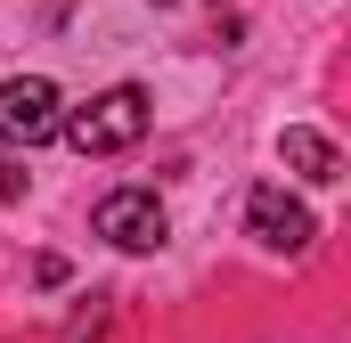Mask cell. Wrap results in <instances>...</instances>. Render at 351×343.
<instances>
[{
	"label": "cell",
	"instance_id": "cell-1",
	"mask_svg": "<svg viewBox=\"0 0 351 343\" xmlns=\"http://www.w3.org/2000/svg\"><path fill=\"white\" fill-rule=\"evenodd\" d=\"M139 131H147V90H131V82L98 90L82 115L66 123V139H74L82 156H123V147H131Z\"/></svg>",
	"mask_w": 351,
	"mask_h": 343
},
{
	"label": "cell",
	"instance_id": "cell-2",
	"mask_svg": "<svg viewBox=\"0 0 351 343\" xmlns=\"http://www.w3.org/2000/svg\"><path fill=\"white\" fill-rule=\"evenodd\" d=\"M98 237H114L123 254H156L164 246V204L147 188H114V196H98Z\"/></svg>",
	"mask_w": 351,
	"mask_h": 343
},
{
	"label": "cell",
	"instance_id": "cell-3",
	"mask_svg": "<svg viewBox=\"0 0 351 343\" xmlns=\"http://www.w3.org/2000/svg\"><path fill=\"white\" fill-rule=\"evenodd\" d=\"M0 131L25 139V147L58 139V90L41 82V74H8V82H0Z\"/></svg>",
	"mask_w": 351,
	"mask_h": 343
},
{
	"label": "cell",
	"instance_id": "cell-4",
	"mask_svg": "<svg viewBox=\"0 0 351 343\" xmlns=\"http://www.w3.org/2000/svg\"><path fill=\"white\" fill-rule=\"evenodd\" d=\"M245 229L262 237L269 254H302V246L319 237V229H311V213H302V204H294L286 188H269V180L254 188V196H245Z\"/></svg>",
	"mask_w": 351,
	"mask_h": 343
},
{
	"label": "cell",
	"instance_id": "cell-5",
	"mask_svg": "<svg viewBox=\"0 0 351 343\" xmlns=\"http://www.w3.org/2000/svg\"><path fill=\"white\" fill-rule=\"evenodd\" d=\"M278 147H286V164L302 172V180H319V188H327V180H343V156H335V147H327L319 131H286Z\"/></svg>",
	"mask_w": 351,
	"mask_h": 343
},
{
	"label": "cell",
	"instance_id": "cell-6",
	"mask_svg": "<svg viewBox=\"0 0 351 343\" xmlns=\"http://www.w3.org/2000/svg\"><path fill=\"white\" fill-rule=\"evenodd\" d=\"M16 196H25V172H16V156H8V147H0V204H16Z\"/></svg>",
	"mask_w": 351,
	"mask_h": 343
}]
</instances>
